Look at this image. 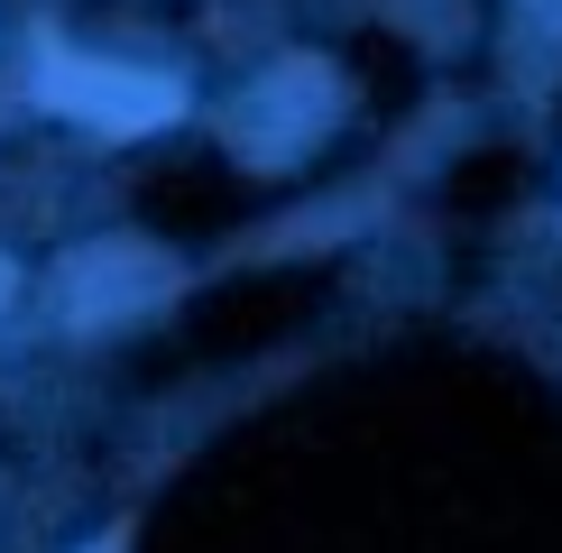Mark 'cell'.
<instances>
[{"mask_svg":"<svg viewBox=\"0 0 562 553\" xmlns=\"http://www.w3.org/2000/svg\"><path fill=\"white\" fill-rule=\"evenodd\" d=\"M92 553H121V535H102V544H92Z\"/></svg>","mask_w":562,"mask_h":553,"instance_id":"3","label":"cell"},{"mask_svg":"<svg viewBox=\"0 0 562 553\" xmlns=\"http://www.w3.org/2000/svg\"><path fill=\"white\" fill-rule=\"evenodd\" d=\"M37 102L65 111V121H92L102 138H138V129L176 121L184 92L167 75H130V65H92V56H65L56 46V56L37 65Z\"/></svg>","mask_w":562,"mask_h":553,"instance_id":"1","label":"cell"},{"mask_svg":"<svg viewBox=\"0 0 562 553\" xmlns=\"http://www.w3.org/2000/svg\"><path fill=\"white\" fill-rule=\"evenodd\" d=\"M10 295H19V276H10V259H0V305H10Z\"/></svg>","mask_w":562,"mask_h":553,"instance_id":"2","label":"cell"}]
</instances>
